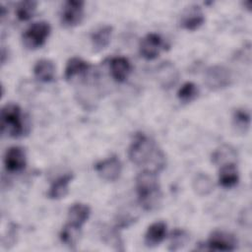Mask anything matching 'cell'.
Returning a JSON list of instances; mask_svg holds the SVG:
<instances>
[{
	"label": "cell",
	"mask_w": 252,
	"mask_h": 252,
	"mask_svg": "<svg viewBox=\"0 0 252 252\" xmlns=\"http://www.w3.org/2000/svg\"><path fill=\"white\" fill-rule=\"evenodd\" d=\"M50 25L45 21H40L31 25L23 33V43L29 49H36L41 47L49 33H50Z\"/></svg>",
	"instance_id": "cell-4"
},
{
	"label": "cell",
	"mask_w": 252,
	"mask_h": 252,
	"mask_svg": "<svg viewBox=\"0 0 252 252\" xmlns=\"http://www.w3.org/2000/svg\"><path fill=\"white\" fill-rule=\"evenodd\" d=\"M239 180V174L234 162L221 164L219 172V183L223 188L234 187Z\"/></svg>",
	"instance_id": "cell-14"
},
{
	"label": "cell",
	"mask_w": 252,
	"mask_h": 252,
	"mask_svg": "<svg viewBox=\"0 0 252 252\" xmlns=\"http://www.w3.org/2000/svg\"><path fill=\"white\" fill-rule=\"evenodd\" d=\"M167 226L164 221H156L152 223L145 234V243L149 247L158 245L166 236Z\"/></svg>",
	"instance_id": "cell-13"
},
{
	"label": "cell",
	"mask_w": 252,
	"mask_h": 252,
	"mask_svg": "<svg viewBox=\"0 0 252 252\" xmlns=\"http://www.w3.org/2000/svg\"><path fill=\"white\" fill-rule=\"evenodd\" d=\"M1 128L11 137L18 138L25 132L22 110L16 103H7L1 110Z\"/></svg>",
	"instance_id": "cell-3"
},
{
	"label": "cell",
	"mask_w": 252,
	"mask_h": 252,
	"mask_svg": "<svg viewBox=\"0 0 252 252\" xmlns=\"http://www.w3.org/2000/svg\"><path fill=\"white\" fill-rule=\"evenodd\" d=\"M81 235V226L67 222L60 231L61 241L69 247H74L79 241Z\"/></svg>",
	"instance_id": "cell-21"
},
{
	"label": "cell",
	"mask_w": 252,
	"mask_h": 252,
	"mask_svg": "<svg viewBox=\"0 0 252 252\" xmlns=\"http://www.w3.org/2000/svg\"><path fill=\"white\" fill-rule=\"evenodd\" d=\"M89 69H90V64L87 61L79 57H72L68 60L66 64L64 77L67 81H70L74 79L76 76H81L86 74Z\"/></svg>",
	"instance_id": "cell-20"
},
{
	"label": "cell",
	"mask_w": 252,
	"mask_h": 252,
	"mask_svg": "<svg viewBox=\"0 0 252 252\" xmlns=\"http://www.w3.org/2000/svg\"><path fill=\"white\" fill-rule=\"evenodd\" d=\"M91 215V209L83 203H75L68 210V222L81 226L88 220Z\"/></svg>",
	"instance_id": "cell-18"
},
{
	"label": "cell",
	"mask_w": 252,
	"mask_h": 252,
	"mask_svg": "<svg viewBox=\"0 0 252 252\" xmlns=\"http://www.w3.org/2000/svg\"><path fill=\"white\" fill-rule=\"evenodd\" d=\"M136 192L138 201L144 210L152 211L158 208L162 198L158 173L142 170L136 177Z\"/></svg>",
	"instance_id": "cell-2"
},
{
	"label": "cell",
	"mask_w": 252,
	"mask_h": 252,
	"mask_svg": "<svg viewBox=\"0 0 252 252\" xmlns=\"http://www.w3.org/2000/svg\"><path fill=\"white\" fill-rule=\"evenodd\" d=\"M84 5L85 3L80 0H68L64 3L60 20L63 26L72 28L79 25L84 17Z\"/></svg>",
	"instance_id": "cell-6"
},
{
	"label": "cell",
	"mask_w": 252,
	"mask_h": 252,
	"mask_svg": "<svg viewBox=\"0 0 252 252\" xmlns=\"http://www.w3.org/2000/svg\"><path fill=\"white\" fill-rule=\"evenodd\" d=\"M109 68L112 78L116 82L122 83L128 78L129 74L131 73L132 66L130 61L126 57L116 56L110 59Z\"/></svg>",
	"instance_id": "cell-11"
},
{
	"label": "cell",
	"mask_w": 252,
	"mask_h": 252,
	"mask_svg": "<svg viewBox=\"0 0 252 252\" xmlns=\"http://www.w3.org/2000/svg\"><path fill=\"white\" fill-rule=\"evenodd\" d=\"M199 94L198 87L193 82L184 83L177 92V97L180 101L187 103L194 100Z\"/></svg>",
	"instance_id": "cell-24"
},
{
	"label": "cell",
	"mask_w": 252,
	"mask_h": 252,
	"mask_svg": "<svg viewBox=\"0 0 252 252\" xmlns=\"http://www.w3.org/2000/svg\"><path fill=\"white\" fill-rule=\"evenodd\" d=\"M158 79L163 88H171L178 80V72L170 62H163L158 68Z\"/></svg>",
	"instance_id": "cell-17"
},
{
	"label": "cell",
	"mask_w": 252,
	"mask_h": 252,
	"mask_svg": "<svg viewBox=\"0 0 252 252\" xmlns=\"http://www.w3.org/2000/svg\"><path fill=\"white\" fill-rule=\"evenodd\" d=\"M233 76L231 71L221 65L209 67L205 72V83L211 90H221L231 85Z\"/></svg>",
	"instance_id": "cell-5"
},
{
	"label": "cell",
	"mask_w": 252,
	"mask_h": 252,
	"mask_svg": "<svg viewBox=\"0 0 252 252\" xmlns=\"http://www.w3.org/2000/svg\"><path fill=\"white\" fill-rule=\"evenodd\" d=\"M4 164L9 172H19L26 167L27 156L22 147L9 148L4 156Z\"/></svg>",
	"instance_id": "cell-10"
},
{
	"label": "cell",
	"mask_w": 252,
	"mask_h": 252,
	"mask_svg": "<svg viewBox=\"0 0 252 252\" xmlns=\"http://www.w3.org/2000/svg\"><path fill=\"white\" fill-rule=\"evenodd\" d=\"M112 27L108 25L97 28L91 34V41L95 51H101L109 44L112 35Z\"/></svg>",
	"instance_id": "cell-15"
},
{
	"label": "cell",
	"mask_w": 252,
	"mask_h": 252,
	"mask_svg": "<svg viewBox=\"0 0 252 252\" xmlns=\"http://www.w3.org/2000/svg\"><path fill=\"white\" fill-rule=\"evenodd\" d=\"M130 160L143 170L158 173L165 166V156L154 140L144 133H137L128 150Z\"/></svg>",
	"instance_id": "cell-1"
},
{
	"label": "cell",
	"mask_w": 252,
	"mask_h": 252,
	"mask_svg": "<svg viewBox=\"0 0 252 252\" xmlns=\"http://www.w3.org/2000/svg\"><path fill=\"white\" fill-rule=\"evenodd\" d=\"M204 249L214 251H232L237 247V239L229 232L215 230L211 233Z\"/></svg>",
	"instance_id": "cell-7"
},
{
	"label": "cell",
	"mask_w": 252,
	"mask_h": 252,
	"mask_svg": "<svg viewBox=\"0 0 252 252\" xmlns=\"http://www.w3.org/2000/svg\"><path fill=\"white\" fill-rule=\"evenodd\" d=\"M33 74L42 83L52 82L55 77V65L49 59H40L33 67Z\"/></svg>",
	"instance_id": "cell-16"
},
{
	"label": "cell",
	"mask_w": 252,
	"mask_h": 252,
	"mask_svg": "<svg viewBox=\"0 0 252 252\" xmlns=\"http://www.w3.org/2000/svg\"><path fill=\"white\" fill-rule=\"evenodd\" d=\"M233 124L240 132H246L250 126V115L244 109H236L233 113Z\"/></svg>",
	"instance_id": "cell-26"
},
{
	"label": "cell",
	"mask_w": 252,
	"mask_h": 252,
	"mask_svg": "<svg viewBox=\"0 0 252 252\" xmlns=\"http://www.w3.org/2000/svg\"><path fill=\"white\" fill-rule=\"evenodd\" d=\"M94 169L101 179L112 182L119 178L122 170V164L116 156H111L96 162Z\"/></svg>",
	"instance_id": "cell-9"
},
{
	"label": "cell",
	"mask_w": 252,
	"mask_h": 252,
	"mask_svg": "<svg viewBox=\"0 0 252 252\" xmlns=\"http://www.w3.org/2000/svg\"><path fill=\"white\" fill-rule=\"evenodd\" d=\"M189 241V235L184 229L176 228L172 231L170 236V243L168 249L170 251H177L183 248Z\"/></svg>",
	"instance_id": "cell-25"
},
{
	"label": "cell",
	"mask_w": 252,
	"mask_h": 252,
	"mask_svg": "<svg viewBox=\"0 0 252 252\" xmlns=\"http://www.w3.org/2000/svg\"><path fill=\"white\" fill-rule=\"evenodd\" d=\"M235 153L229 147H221L220 150H217L213 155V160L216 163L221 162L222 164L227 162H234Z\"/></svg>",
	"instance_id": "cell-27"
},
{
	"label": "cell",
	"mask_w": 252,
	"mask_h": 252,
	"mask_svg": "<svg viewBox=\"0 0 252 252\" xmlns=\"http://www.w3.org/2000/svg\"><path fill=\"white\" fill-rule=\"evenodd\" d=\"M181 19V26L187 31L199 29L205 22V16L198 5H191Z\"/></svg>",
	"instance_id": "cell-12"
},
{
	"label": "cell",
	"mask_w": 252,
	"mask_h": 252,
	"mask_svg": "<svg viewBox=\"0 0 252 252\" xmlns=\"http://www.w3.org/2000/svg\"><path fill=\"white\" fill-rule=\"evenodd\" d=\"M165 48V44L161 36L156 32H150L145 35L139 44V51L142 57L147 60L157 58L161 50Z\"/></svg>",
	"instance_id": "cell-8"
},
{
	"label": "cell",
	"mask_w": 252,
	"mask_h": 252,
	"mask_svg": "<svg viewBox=\"0 0 252 252\" xmlns=\"http://www.w3.org/2000/svg\"><path fill=\"white\" fill-rule=\"evenodd\" d=\"M73 179V174L67 173L59 178H57L50 186L49 191L47 193L48 198L53 200H58L61 198H64L68 193L69 184Z\"/></svg>",
	"instance_id": "cell-19"
},
{
	"label": "cell",
	"mask_w": 252,
	"mask_h": 252,
	"mask_svg": "<svg viewBox=\"0 0 252 252\" xmlns=\"http://www.w3.org/2000/svg\"><path fill=\"white\" fill-rule=\"evenodd\" d=\"M192 187L198 195L206 196L213 191L214 183L209 175L205 173H197L193 179Z\"/></svg>",
	"instance_id": "cell-22"
},
{
	"label": "cell",
	"mask_w": 252,
	"mask_h": 252,
	"mask_svg": "<svg viewBox=\"0 0 252 252\" xmlns=\"http://www.w3.org/2000/svg\"><path fill=\"white\" fill-rule=\"evenodd\" d=\"M37 2L33 0H26L20 2L16 7V16L20 21H29L32 18L36 10Z\"/></svg>",
	"instance_id": "cell-23"
}]
</instances>
